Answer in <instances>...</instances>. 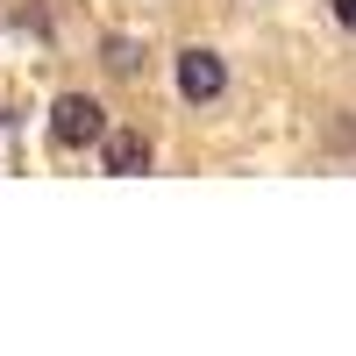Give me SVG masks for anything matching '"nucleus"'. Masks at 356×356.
<instances>
[{"instance_id":"obj_1","label":"nucleus","mask_w":356,"mask_h":356,"mask_svg":"<svg viewBox=\"0 0 356 356\" xmlns=\"http://www.w3.org/2000/svg\"><path fill=\"white\" fill-rule=\"evenodd\" d=\"M50 136L65 143V150H100V136H107V114H100V100L65 93V100L50 107Z\"/></svg>"},{"instance_id":"obj_2","label":"nucleus","mask_w":356,"mask_h":356,"mask_svg":"<svg viewBox=\"0 0 356 356\" xmlns=\"http://www.w3.org/2000/svg\"><path fill=\"white\" fill-rule=\"evenodd\" d=\"M221 86H228V65L207 43H193V50H178V93H186L193 107H207V100H221Z\"/></svg>"},{"instance_id":"obj_3","label":"nucleus","mask_w":356,"mask_h":356,"mask_svg":"<svg viewBox=\"0 0 356 356\" xmlns=\"http://www.w3.org/2000/svg\"><path fill=\"white\" fill-rule=\"evenodd\" d=\"M100 164H107L114 178H143V171H150V136H136V129L100 136Z\"/></svg>"},{"instance_id":"obj_4","label":"nucleus","mask_w":356,"mask_h":356,"mask_svg":"<svg viewBox=\"0 0 356 356\" xmlns=\"http://www.w3.org/2000/svg\"><path fill=\"white\" fill-rule=\"evenodd\" d=\"M335 15H342V22H349V29H356V0H335Z\"/></svg>"}]
</instances>
